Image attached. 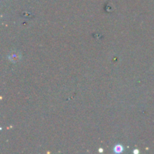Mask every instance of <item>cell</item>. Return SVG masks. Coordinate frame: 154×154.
I'll return each instance as SVG.
<instances>
[{
    "label": "cell",
    "instance_id": "cell-1",
    "mask_svg": "<svg viewBox=\"0 0 154 154\" xmlns=\"http://www.w3.org/2000/svg\"><path fill=\"white\" fill-rule=\"evenodd\" d=\"M114 151H115V152H116V153H120V152H122L123 148L121 146L118 145V146H116V147H115Z\"/></svg>",
    "mask_w": 154,
    "mask_h": 154
}]
</instances>
